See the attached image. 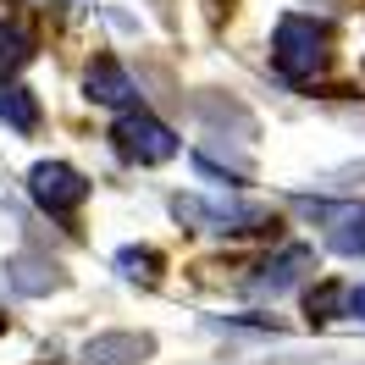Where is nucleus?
<instances>
[{"instance_id":"423d86ee","label":"nucleus","mask_w":365,"mask_h":365,"mask_svg":"<svg viewBox=\"0 0 365 365\" xmlns=\"http://www.w3.org/2000/svg\"><path fill=\"white\" fill-rule=\"evenodd\" d=\"M83 89H89L94 106H111V111H133V106H138V83H133V72L122 67V61H111V56H100V61L89 67Z\"/></svg>"},{"instance_id":"1a4fd4ad","label":"nucleus","mask_w":365,"mask_h":365,"mask_svg":"<svg viewBox=\"0 0 365 365\" xmlns=\"http://www.w3.org/2000/svg\"><path fill=\"white\" fill-rule=\"evenodd\" d=\"M194 116L205 122L210 133H227V128H232V133L244 138V144L260 133V122H255V116L244 111L238 100H227V94H194Z\"/></svg>"},{"instance_id":"f8f14e48","label":"nucleus","mask_w":365,"mask_h":365,"mask_svg":"<svg viewBox=\"0 0 365 365\" xmlns=\"http://www.w3.org/2000/svg\"><path fill=\"white\" fill-rule=\"evenodd\" d=\"M28 56H34V34L17 23H0V83L28 67Z\"/></svg>"},{"instance_id":"7ed1b4c3","label":"nucleus","mask_w":365,"mask_h":365,"mask_svg":"<svg viewBox=\"0 0 365 365\" xmlns=\"http://www.w3.org/2000/svg\"><path fill=\"white\" fill-rule=\"evenodd\" d=\"M172 216L178 222H194V227H216V232H255L272 222L266 205H238V200H194V194H178L172 200Z\"/></svg>"},{"instance_id":"6e6552de","label":"nucleus","mask_w":365,"mask_h":365,"mask_svg":"<svg viewBox=\"0 0 365 365\" xmlns=\"http://www.w3.org/2000/svg\"><path fill=\"white\" fill-rule=\"evenodd\" d=\"M150 354H155L150 332H100V338L83 343V365H138Z\"/></svg>"},{"instance_id":"f03ea898","label":"nucleus","mask_w":365,"mask_h":365,"mask_svg":"<svg viewBox=\"0 0 365 365\" xmlns=\"http://www.w3.org/2000/svg\"><path fill=\"white\" fill-rule=\"evenodd\" d=\"M111 138H116V150H122L128 160H138V166H160V160L178 155V133H172L160 116H150V111H128L111 128Z\"/></svg>"},{"instance_id":"0eeeda50","label":"nucleus","mask_w":365,"mask_h":365,"mask_svg":"<svg viewBox=\"0 0 365 365\" xmlns=\"http://www.w3.org/2000/svg\"><path fill=\"white\" fill-rule=\"evenodd\" d=\"M316 266V250L310 244H288V250H277L266 266H260V277H255V294L260 299H282L288 288H294L299 277Z\"/></svg>"},{"instance_id":"ddd939ff","label":"nucleus","mask_w":365,"mask_h":365,"mask_svg":"<svg viewBox=\"0 0 365 365\" xmlns=\"http://www.w3.org/2000/svg\"><path fill=\"white\" fill-rule=\"evenodd\" d=\"M116 266H122V277H133V282H155L160 277V255L155 250H122Z\"/></svg>"},{"instance_id":"9d476101","label":"nucleus","mask_w":365,"mask_h":365,"mask_svg":"<svg viewBox=\"0 0 365 365\" xmlns=\"http://www.w3.org/2000/svg\"><path fill=\"white\" fill-rule=\"evenodd\" d=\"M316 216L327 222V244L338 255H365V205H343V210H321L316 205Z\"/></svg>"},{"instance_id":"9b49d317","label":"nucleus","mask_w":365,"mask_h":365,"mask_svg":"<svg viewBox=\"0 0 365 365\" xmlns=\"http://www.w3.org/2000/svg\"><path fill=\"white\" fill-rule=\"evenodd\" d=\"M0 122H6L11 133H34V128H39V100H34L23 83H11V78L0 83Z\"/></svg>"},{"instance_id":"4468645a","label":"nucleus","mask_w":365,"mask_h":365,"mask_svg":"<svg viewBox=\"0 0 365 365\" xmlns=\"http://www.w3.org/2000/svg\"><path fill=\"white\" fill-rule=\"evenodd\" d=\"M354 178H365V160L360 166H343V172H327V188H354Z\"/></svg>"},{"instance_id":"20e7f679","label":"nucleus","mask_w":365,"mask_h":365,"mask_svg":"<svg viewBox=\"0 0 365 365\" xmlns=\"http://www.w3.org/2000/svg\"><path fill=\"white\" fill-rule=\"evenodd\" d=\"M28 194H34V205L45 216H72L89 200V182H83V172H72L67 160H39L28 172Z\"/></svg>"},{"instance_id":"f257e3e1","label":"nucleus","mask_w":365,"mask_h":365,"mask_svg":"<svg viewBox=\"0 0 365 365\" xmlns=\"http://www.w3.org/2000/svg\"><path fill=\"white\" fill-rule=\"evenodd\" d=\"M272 61L277 72L288 78V83H310V78H321L327 72V61H332V34L316 23V17H282L272 34Z\"/></svg>"},{"instance_id":"2eb2a0df","label":"nucleus","mask_w":365,"mask_h":365,"mask_svg":"<svg viewBox=\"0 0 365 365\" xmlns=\"http://www.w3.org/2000/svg\"><path fill=\"white\" fill-rule=\"evenodd\" d=\"M349 316H360V321H365V282L354 288V294H349Z\"/></svg>"},{"instance_id":"39448f33","label":"nucleus","mask_w":365,"mask_h":365,"mask_svg":"<svg viewBox=\"0 0 365 365\" xmlns=\"http://www.w3.org/2000/svg\"><path fill=\"white\" fill-rule=\"evenodd\" d=\"M6 282H11L23 299H45V294H56V288H67V272H61L50 255L17 250L11 260H6Z\"/></svg>"}]
</instances>
